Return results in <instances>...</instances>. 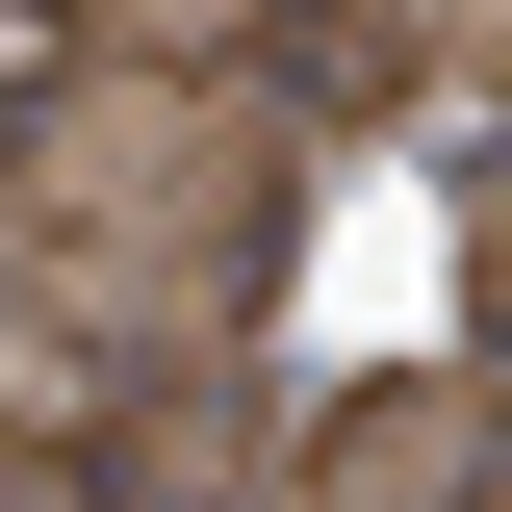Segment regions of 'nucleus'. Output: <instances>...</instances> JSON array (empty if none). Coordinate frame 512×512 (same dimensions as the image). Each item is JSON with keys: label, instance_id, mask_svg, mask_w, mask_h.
<instances>
[{"label": "nucleus", "instance_id": "1", "mask_svg": "<svg viewBox=\"0 0 512 512\" xmlns=\"http://www.w3.org/2000/svg\"><path fill=\"white\" fill-rule=\"evenodd\" d=\"M282 231H308V103L256 52H77L0 128V256L103 359H231Z\"/></svg>", "mask_w": 512, "mask_h": 512}, {"label": "nucleus", "instance_id": "2", "mask_svg": "<svg viewBox=\"0 0 512 512\" xmlns=\"http://www.w3.org/2000/svg\"><path fill=\"white\" fill-rule=\"evenodd\" d=\"M231 512H487V359H410V384H333L308 436L256 461Z\"/></svg>", "mask_w": 512, "mask_h": 512}, {"label": "nucleus", "instance_id": "3", "mask_svg": "<svg viewBox=\"0 0 512 512\" xmlns=\"http://www.w3.org/2000/svg\"><path fill=\"white\" fill-rule=\"evenodd\" d=\"M0 487H77V359H52V308H0Z\"/></svg>", "mask_w": 512, "mask_h": 512}, {"label": "nucleus", "instance_id": "4", "mask_svg": "<svg viewBox=\"0 0 512 512\" xmlns=\"http://www.w3.org/2000/svg\"><path fill=\"white\" fill-rule=\"evenodd\" d=\"M0 512H52V487H0Z\"/></svg>", "mask_w": 512, "mask_h": 512}]
</instances>
